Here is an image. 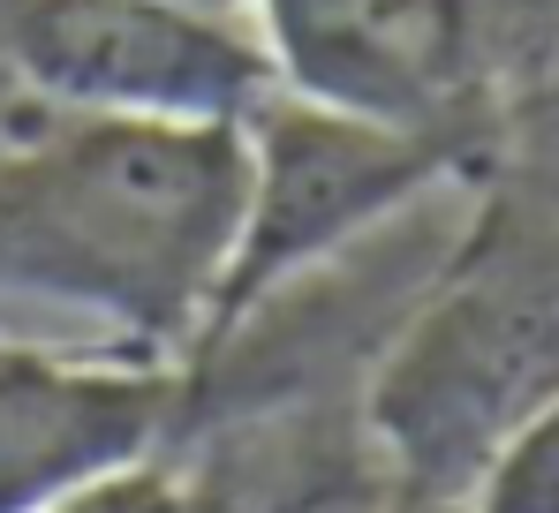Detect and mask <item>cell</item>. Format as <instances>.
<instances>
[{
  "label": "cell",
  "mask_w": 559,
  "mask_h": 513,
  "mask_svg": "<svg viewBox=\"0 0 559 513\" xmlns=\"http://www.w3.org/2000/svg\"><path fill=\"white\" fill-rule=\"evenodd\" d=\"M242 227V129L98 121L0 91V295L197 370Z\"/></svg>",
  "instance_id": "1"
},
{
  "label": "cell",
  "mask_w": 559,
  "mask_h": 513,
  "mask_svg": "<svg viewBox=\"0 0 559 513\" xmlns=\"http://www.w3.org/2000/svg\"><path fill=\"white\" fill-rule=\"evenodd\" d=\"M552 401L559 196L514 174H484L468 227L364 378V445L378 461L385 506H468L499 453Z\"/></svg>",
  "instance_id": "2"
},
{
  "label": "cell",
  "mask_w": 559,
  "mask_h": 513,
  "mask_svg": "<svg viewBox=\"0 0 559 513\" xmlns=\"http://www.w3.org/2000/svg\"><path fill=\"white\" fill-rule=\"evenodd\" d=\"M273 91L476 152L559 98V0H242Z\"/></svg>",
  "instance_id": "3"
},
{
  "label": "cell",
  "mask_w": 559,
  "mask_h": 513,
  "mask_svg": "<svg viewBox=\"0 0 559 513\" xmlns=\"http://www.w3.org/2000/svg\"><path fill=\"white\" fill-rule=\"evenodd\" d=\"M447 181L476 189V152L273 91L242 121V227L189 378H204L287 287L341 264L356 242H371L385 219H401Z\"/></svg>",
  "instance_id": "4"
},
{
  "label": "cell",
  "mask_w": 559,
  "mask_h": 513,
  "mask_svg": "<svg viewBox=\"0 0 559 513\" xmlns=\"http://www.w3.org/2000/svg\"><path fill=\"white\" fill-rule=\"evenodd\" d=\"M0 91L46 114L242 129L273 98V69L235 15L167 0H0Z\"/></svg>",
  "instance_id": "5"
},
{
  "label": "cell",
  "mask_w": 559,
  "mask_h": 513,
  "mask_svg": "<svg viewBox=\"0 0 559 513\" xmlns=\"http://www.w3.org/2000/svg\"><path fill=\"white\" fill-rule=\"evenodd\" d=\"M197 416L182 362L0 341V513H53L159 461Z\"/></svg>",
  "instance_id": "6"
},
{
  "label": "cell",
  "mask_w": 559,
  "mask_h": 513,
  "mask_svg": "<svg viewBox=\"0 0 559 513\" xmlns=\"http://www.w3.org/2000/svg\"><path fill=\"white\" fill-rule=\"evenodd\" d=\"M468 513H559V401L499 453Z\"/></svg>",
  "instance_id": "7"
},
{
  "label": "cell",
  "mask_w": 559,
  "mask_h": 513,
  "mask_svg": "<svg viewBox=\"0 0 559 513\" xmlns=\"http://www.w3.org/2000/svg\"><path fill=\"white\" fill-rule=\"evenodd\" d=\"M53 513H235V506L204 476H182L159 453V461H144V468H129V476H114V484H98V491H84V499H69Z\"/></svg>",
  "instance_id": "8"
},
{
  "label": "cell",
  "mask_w": 559,
  "mask_h": 513,
  "mask_svg": "<svg viewBox=\"0 0 559 513\" xmlns=\"http://www.w3.org/2000/svg\"><path fill=\"white\" fill-rule=\"evenodd\" d=\"M167 8H197V15H227L235 0H167Z\"/></svg>",
  "instance_id": "9"
},
{
  "label": "cell",
  "mask_w": 559,
  "mask_h": 513,
  "mask_svg": "<svg viewBox=\"0 0 559 513\" xmlns=\"http://www.w3.org/2000/svg\"><path fill=\"white\" fill-rule=\"evenodd\" d=\"M378 513H416V506H378ZM454 513H468V506H454Z\"/></svg>",
  "instance_id": "10"
}]
</instances>
